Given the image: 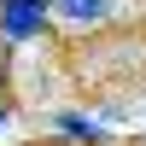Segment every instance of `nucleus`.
I'll return each instance as SVG.
<instances>
[{"mask_svg":"<svg viewBox=\"0 0 146 146\" xmlns=\"http://www.w3.org/2000/svg\"><path fill=\"white\" fill-rule=\"evenodd\" d=\"M111 12H117V0H47V29L88 35V29H100Z\"/></svg>","mask_w":146,"mask_h":146,"instance_id":"nucleus-1","label":"nucleus"},{"mask_svg":"<svg viewBox=\"0 0 146 146\" xmlns=\"http://www.w3.org/2000/svg\"><path fill=\"white\" fill-rule=\"evenodd\" d=\"M6 117H12V105H0V129H6Z\"/></svg>","mask_w":146,"mask_h":146,"instance_id":"nucleus-4","label":"nucleus"},{"mask_svg":"<svg viewBox=\"0 0 146 146\" xmlns=\"http://www.w3.org/2000/svg\"><path fill=\"white\" fill-rule=\"evenodd\" d=\"M47 35V0H0V41L23 47Z\"/></svg>","mask_w":146,"mask_h":146,"instance_id":"nucleus-2","label":"nucleus"},{"mask_svg":"<svg viewBox=\"0 0 146 146\" xmlns=\"http://www.w3.org/2000/svg\"><path fill=\"white\" fill-rule=\"evenodd\" d=\"M53 129H58L70 146H100V140H105V123H94V117H82V111H58Z\"/></svg>","mask_w":146,"mask_h":146,"instance_id":"nucleus-3","label":"nucleus"}]
</instances>
